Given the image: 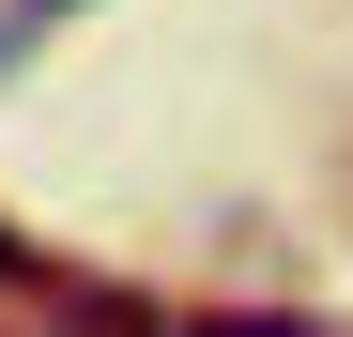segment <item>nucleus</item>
<instances>
[{"mask_svg":"<svg viewBox=\"0 0 353 337\" xmlns=\"http://www.w3.org/2000/svg\"><path fill=\"white\" fill-rule=\"evenodd\" d=\"M185 337H323V322H292V307H200Z\"/></svg>","mask_w":353,"mask_h":337,"instance_id":"nucleus-1","label":"nucleus"},{"mask_svg":"<svg viewBox=\"0 0 353 337\" xmlns=\"http://www.w3.org/2000/svg\"><path fill=\"white\" fill-rule=\"evenodd\" d=\"M46 16H62V0H31V16H16V31H46Z\"/></svg>","mask_w":353,"mask_h":337,"instance_id":"nucleus-3","label":"nucleus"},{"mask_svg":"<svg viewBox=\"0 0 353 337\" xmlns=\"http://www.w3.org/2000/svg\"><path fill=\"white\" fill-rule=\"evenodd\" d=\"M0 276H31V246H16V230H0Z\"/></svg>","mask_w":353,"mask_h":337,"instance_id":"nucleus-2","label":"nucleus"}]
</instances>
